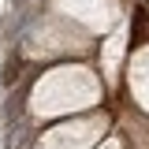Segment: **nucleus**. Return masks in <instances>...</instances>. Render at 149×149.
I'll return each mask as SVG.
<instances>
[{
    "label": "nucleus",
    "instance_id": "f257e3e1",
    "mask_svg": "<svg viewBox=\"0 0 149 149\" xmlns=\"http://www.w3.org/2000/svg\"><path fill=\"white\" fill-rule=\"evenodd\" d=\"M19 4H22V0H19Z\"/></svg>",
    "mask_w": 149,
    "mask_h": 149
}]
</instances>
